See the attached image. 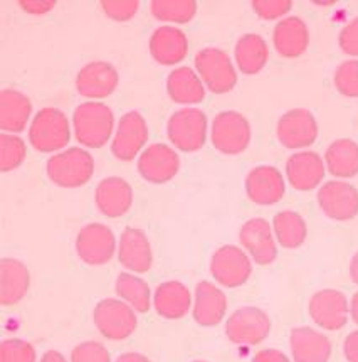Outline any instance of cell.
Returning <instances> with one entry per match:
<instances>
[{
  "label": "cell",
  "instance_id": "603a6c76",
  "mask_svg": "<svg viewBox=\"0 0 358 362\" xmlns=\"http://www.w3.org/2000/svg\"><path fill=\"white\" fill-rule=\"evenodd\" d=\"M286 175L296 191H311L325 177V163L316 152H299L288 158Z\"/></svg>",
  "mask_w": 358,
  "mask_h": 362
},
{
  "label": "cell",
  "instance_id": "8d00e7d4",
  "mask_svg": "<svg viewBox=\"0 0 358 362\" xmlns=\"http://www.w3.org/2000/svg\"><path fill=\"white\" fill-rule=\"evenodd\" d=\"M335 86L343 96L358 98V61H345L335 71Z\"/></svg>",
  "mask_w": 358,
  "mask_h": 362
},
{
  "label": "cell",
  "instance_id": "9a60e30c",
  "mask_svg": "<svg viewBox=\"0 0 358 362\" xmlns=\"http://www.w3.org/2000/svg\"><path fill=\"white\" fill-rule=\"evenodd\" d=\"M308 310L311 319L325 330H340L348 322V300L338 290L316 291L309 298Z\"/></svg>",
  "mask_w": 358,
  "mask_h": 362
},
{
  "label": "cell",
  "instance_id": "f1b7e54d",
  "mask_svg": "<svg viewBox=\"0 0 358 362\" xmlns=\"http://www.w3.org/2000/svg\"><path fill=\"white\" fill-rule=\"evenodd\" d=\"M273 41L276 51L285 57L302 56L309 46V30L299 17H288L278 22L274 28Z\"/></svg>",
  "mask_w": 358,
  "mask_h": 362
},
{
  "label": "cell",
  "instance_id": "ac0fdd59",
  "mask_svg": "<svg viewBox=\"0 0 358 362\" xmlns=\"http://www.w3.org/2000/svg\"><path fill=\"white\" fill-rule=\"evenodd\" d=\"M286 191L285 179L276 167L259 165L247 174L246 192L254 204L269 206L282 199Z\"/></svg>",
  "mask_w": 358,
  "mask_h": 362
},
{
  "label": "cell",
  "instance_id": "2e32d148",
  "mask_svg": "<svg viewBox=\"0 0 358 362\" xmlns=\"http://www.w3.org/2000/svg\"><path fill=\"white\" fill-rule=\"evenodd\" d=\"M318 204L331 219H353L358 214V191L352 184L330 180L318 191Z\"/></svg>",
  "mask_w": 358,
  "mask_h": 362
},
{
  "label": "cell",
  "instance_id": "30bf717a",
  "mask_svg": "<svg viewBox=\"0 0 358 362\" xmlns=\"http://www.w3.org/2000/svg\"><path fill=\"white\" fill-rule=\"evenodd\" d=\"M210 273L217 284L227 288H237L249 280L253 273L249 256L237 246H222L212 255Z\"/></svg>",
  "mask_w": 358,
  "mask_h": 362
},
{
  "label": "cell",
  "instance_id": "83f0119b",
  "mask_svg": "<svg viewBox=\"0 0 358 362\" xmlns=\"http://www.w3.org/2000/svg\"><path fill=\"white\" fill-rule=\"evenodd\" d=\"M167 93L179 105H198L205 100L204 81L189 66L177 68L169 74Z\"/></svg>",
  "mask_w": 358,
  "mask_h": 362
},
{
  "label": "cell",
  "instance_id": "ffe728a7",
  "mask_svg": "<svg viewBox=\"0 0 358 362\" xmlns=\"http://www.w3.org/2000/svg\"><path fill=\"white\" fill-rule=\"evenodd\" d=\"M118 259L126 270L147 273L152 268L153 253L148 236L140 228H126L118 243Z\"/></svg>",
  "mask_w": 358,
  "mask_h": 362
},
{
  "label": "cell",
  "instance_id": "5bb4252c",
  "mask_svg": "<svg viewBox=\"0 0 358 362\" xmlns=\"http://www.w3.org/2000/svg\"><path fill=\"white\" fill-rule=\"evenodd\" d=\"M119 74L112 63L93 61L88 63L76 76V90L81 96L90 100L108 98L117 91Z\"/></svg>",
  "mask_w": 358,
  "mask_h": 362
},
{
  "label": "cell",
  "instance_id": "7bdbcfd3",
  "mask_svg": "<svg viewBox=\"0 0 358 362\" xmlns=\"http://www.w3.org/2000/svg\"><path fill=\"white\" fill-rule=\"evenodd\" d=\"M343 354L348 362H358V330L347 335L343 342Z\"/></svg>",
  "mask_w": 358,
  "mask_h": 362
},
{
  "label": "cell",
  "instance_id": "ab89813d",
  "mask_svg": "<svg viewBox=\"0 0 358 362\" xmlns=\"http://www.w3.org/2000/svg\"><path fill=\"white\" fill-rule=\"evenodd\" d=\"M101 8L109 19L117 22H126L133 19L140 8L138 0H130V2H101Z\"/></svg>",
  "mask_w": 358,
  "mask_h": 362
},
{
  "label": "cell",
  "instance_id": "7c38bea8",
  "mask_svg": "<svg viewBox=\"0 0 358 362\" xmlns=\"http://www.w3.org/2000/svg\"><path fill=\"white\" fill-rule=\"evenodd\" d=\"M180 169V157L165 144H153L138 157V174L150 184H167Z\"/></svg>",
  "mask_w": 358,
  "mask_h": 362
},
{
  "label": "cell",
  "instance_id": "484cf974",
  "mask_svg": "<svg viewBox=\"0 0 358 362\" xmlns=\"http://www.w3.org/2000/svg\"><path fill=\"white\" fill-rule=\"evenodd\" d=\"M153 307L167 320H180L192 307V295L182 281H165L153 293Z\"/></svg>",
  "mask_w": 358,
  "mask_h": 362
},
{
  "label": "cell",
  "instance_id": "277c9868",
  "mask_svg": "<svg viewBox=\"0 0 358 362\" xmlns=\"http://www.w3.org/2000/svg\"><path fill=\"white\" fill-rule=\"evenodd\" d=\"M193 64H196L198 76L214 95L232 91L237 85V73L231 57L222 49H217V47L201 49L193 57Z\"/></svg>",
  "mask_w": 358,
  "mask_h": 362
},
{
  "label": "cell",
  "instance_id": "ee69618b",
  "mask_svg": "<svg viewBox=\"0 0 358 362\" xmlns=\"http://www.w3.org/2000/svg\"><path fill=\"white\" fill-rule=\"evenodd\" d=\"M253 362H290V359L288 356L282 354L281 351H276V349H264L254 356Z\"/></svg>",
  "mask_w": 358,
  "mask_h": 362
},
{
  "label": "cell",
  "instance_id": "8fae6325",
  "mask_svg": "<svg viewBox=\"0 0 358 362\" xmlns=\"http://www.w3.org/2000/svg\"><path fill=\"white\" fill-rule=\"evenodd\" d=\"M148 142L147 120L138 112H128L118 123L113 136L112 153L118 160L131 162Z\"/></svg>",
  "mask_w": 358,
  "mask_h": 362
},
{
  "label": "cell",
  "instance_id": "cb8c5ba5",
  "mask_svg": "<svg viewBox=\"0 0 358 362\" xmlns=\"http://www.w3.org/2000/svg\"><path fill=\"white\" fill-rule=\"evenodd\" d=\"M290 346L294 362H328L331 357L330 339L309 327L291 330Z\"/></svg>",
  "mask_w": 358,
  "mask_h": 362
},
{
  "label": "cell",
  "instance_id": "44dd1931",
  "mask_svg": "<svg viewBox=\"0 0 358 362\" xmlns=\"http://www.w3.org/2000/svg\"><path fill=\"white\" fill-rule=\"evenodd\" d=\"M133 189L121 177H108L98 184L95 202L98 211L106 218H121L133 206Z\"/></svg>",
  "mask_w": 358,
  "mask_h": 362
},
{
  "label": "cell",
  "instance_id": "b9f144b4",
  "mask_svg": "<svg viewBox=\"0 0 358 362\" xmlns=\"http://www.w3.org/2000/svg\"><path fill=\"white\" fill-rule=\"evenodd\" d=\"M57 6L54 0H20L19 7L32 16H44Z\"/></svg>",
  "mask_w": 358,
  "mask_h": 362
},
{
  "label": "cell",
  "instance_id": "60d3db41",
  "mask_svg": "<svg viewBox=\"0 0 358 362\" xmlns=\"http://www.w3.org/2000/svg\"><path fill=\"white\" fill-rule=\"evenodd\" d=\"M338 42L343 52L350 56H358V17L342 29Z\"/></svg>",
  "mask_w": 358,
  "mask_h": 362
},
{
  "label": "cell",
  "instance_id": "ba28073f",
  "mask_svg": "<svg viewBox=\"0 0 358 362\" xmlns=\"http://www.w3.org/2000/svg\"><path fill=\"white\" fill-rule=\"evenodd\" d=\"M271 332L268 313L258 307H242L225 322V335L239 346H256Z\"/></svg>",
  "mask_w": 358,
  "mask_h": 362
},
{
  "label": "cell",
  "instance_id": "681fc988",
  "mask_svg": "<svg viewBox=\"0 0 358 362\" xmlns=\"http://www.w3.org/2000/svg\"><path fill=\"white\" fill-rule=\"evenodd\" d=\"M193 362H207V361H193Z\"/></svg>",
  "mask_w": 358,
  "mask_h": 362
},
{
  "label": "cell",
  "instance_id": "836d02e7",
  "mask_svg": "<svg viewBox=\"0 0 358 362\" xmlns=\"http://www.w3.org/2000/svg\"><path fill=\"white\" fill-rule=\"evenodd\" d=\"M150 12L155 19L174 24H187L197 14V2L193 0H153Z\"/></svg>",
  "mask_w": 358,
  "mask_h": 362
},
{
  "label": "cell",
  "instance_id": "7a4b0ae2",
  "mask_svg": "<svg viewBox=\"0 0 358 362\" xmlns=\"http://www.w3.org/2000/svg\"><path fill=\"white\" fill-rule=\"evenodd\" d=\"M51 182L64 189H76L88 184L95 174V160L85 148L73 147L52 156L46 163Z\"/></svg>",
  "mask_w": 358,
  "mask_h": 362
},
{
  "label": "cell",
  "instance_id": "f35d334b",
  "mask_svg": "<svg viewBox=\"0 0 358 362\" xmlns=\"http://www.w3.org/2000/svg\"><path fill=\"white\" fill-rule=\"evenodd\" d=\"M293 7V2L291 0H256L253 2L254 12L258 14L261 19L273 21L278 19V17L288 14Z\"/></svg>",
  "mask_w": 358,
  "mask_h": 362
},
{
  "label": "cell",
  "instance_id": "5b68a950",
  "mask_svg": "<svg viewBox=\"0 0 358 362\" xmlns=\"http://www.w3.org/2000/svg\"><path fill=\"white\" fill-rule=\"evenodd\" d=\"M170 142L182 152H197L207 142V117L198 108H182L167 123Z\"/></svg>",
  "mask_w": 358,
  "mask_h": 362
},
{
  "label": "cell",
  "instance_id": "e0dca14e",
  "mask_svg": "<svg viewBox=\"0 0 358 362\" xmlns=\"http://www.w3.org/2000/svg\"><path fill=\"white\" fill-rule=\"evenodd\" d=\"M239 241L258 264H271L278 256L273 229L263 218L249 219L239 231Z\"/></svg>",
  "mask_w": 358,
  "mask_h": 362
},
{
  "label": "cell",
  "instance_id": "74e56055",
  "mask_svg": "<svg viewBox=\"0 0 358 362\" xmlns=\"http://www.w3.org/2000/svg\"><path fill=\"white\" fill-rule=\"evenodd\" d=\"M71 362H112V356L101 342L88 341L73 349Z\"/></svg>",
  "mask_w": 358,
  "mask_h": 362
},
{
  "label": "cell",
  "instance_id": "bcb514c9",
  "mask_svg": "<svg viewBox=\"0 0 358 362\" xmlns=\"http://www.w3.org/2000/svg\"><path fill=\"white\" fill-rule=\"evenodd\" d=\"M41 362H68L66 357L57 351H47L46 354L41 357Z\"/></svg>",
  "mask_w": 358,
  "mask_h": 362
},
{
  "label": "cell",
  "instance_id": "6da1fadb",
  "mask_svg": "<svg viewBox=\"0 0 358 362\" xmlns=\"http://www.w3.org/2000/svg\"><path fill=\"white\" fill-rule=\"evenodd\" d=\"M73 127L76 140L83 147L101 148L113 134L114 115L101 101H86L74 110Z\"/></svg>",
  "mask_w": 358,
  "mask_h": 362
},
{
  "label": "cell",
  "instance_id": "7402d4cb",
  "mask_svg": "<svg viewBox=\"0 0 358 362\" xmlns=\"http://www.w3.org/2000/svg\"><path fill=\"white\" fill-rule=\"evenodd\" d=\"M227 312V297L210 281H198L193 295V320L202 327H214L224 320Z\"/></svg>",
  "mask_w": 358,
  "mask_h": 362
},
{
  "label": "cell",
  "instance_id": "c3c4849f",
  "mask_svg": "<svg viewBox=\"0 0 358 362\" xmlns=\"http://www.w3.org/2000/svg\"><path fill=\"white\" fill-rule=\"evenodd\" d=\"M350 313H352V319L355 324H358V291L353 295L352 298V305H350Z\"/></svg>",
  "mask_w": 358,
  "mask_h": 362
},
{
  "label": "cell",
  "instance_id": "f546056e",
  "mask_svg": "<svg viewBox=\"0 0 358 362\" xmlns=\"http://www.w3.org/2000/svg\"><path fill=\"white\" fill-rule=\"evenodd\" d=\"M236 63L244 74H258L263 71L269 59L268 44L258 34H246L236 44Z\"/></svg>",
  "mask_w": 358,
  "mask_h": 362
},
{
  "label": "cell",
  "instance_id": "e575fe53",
  "mask_svg": "<svg viewBox=\"0 0 358 362\" xmlns=\"http://www.w3.org/2000/svg\"><path fill=\"white\" fill-rule=\"evenodd\" d=\"M28 156V147L19 135L0 134V170L11 172L20 167Z\"/></svg>",
  "mask_w": 358,
  "mask_h": 362
},
{
  "label": "cell",
  "instance_id": "3957f363",
  "mask_svg": "<svg viewBox=\"0 0 358 362\" xmlns=\"http://www.w3.org/2000/svg\"><path fill=\"white\" fill-rule=\"evenodd\" d=\"M71 140L68 117L59 108L47 107L35 113L29 127V142L41 153H51L64 148Z\"/></svg>",
  "mask_w": 358,
  "mask_h": 362
},
{
  "label": "cell",
  "instance_id": "4316f807",
  "mask_svg": "<svg viewBox=\"0 0 358 362\" xmlns=\"http://www.w3.org/2000/svg\"><path fill=\"white\" fill-rule=\"evenodd\" d=\"M32 113V103L24 93L2 90L0 93V130L7 134H20L28 127Z\"/></svg>",
  "mask_w": 358,
  "mask_h": 362
},
{
  "label": "cell",
  "instance_id": "d6a6232c",
  "mask_svg": "<svg viewBox=\"0 0 358 362\" xmlns=\"http://www.w3.org/2000/svg\"><path fill=\"white\" fill-rule=\"evenodd\" d=\"M117 295L133 308L135 312L147 313L152 305V291L145 280L131 275V273H119L114 285Z\"/></svg>",
  "mask_w": 358,
  "mask_h": 362
},
{
  "label": "cell",
  "instance_id": "d590c367",
  "mask_svg": "<svg viewBox=\"0 0 358 362\" xmlns=\"http://www.w3.org/2000/svg\"><path fill=\"white\" fill-rule=\"evenodd\" d=\"M35 359L34 346L24 339H6L0 344V362H35Z\"/></svg>",
  "mask_w": 358,
  "mask_h": 362
},
{
  "label": "cell",
  "instance_id": "9c48e42d",
  "mask_svg": "<svg viewBox=\"0 0 358 362\" xmlns=\"http://www.w3.org/2000/svg\"><path fill=\"white\" fill-rule=\"evenodd\" d=\"M117 251V238L108 226L91 223L81 228L76 236V253L90 267H101L112 262Z\"/></svg>",
  "mask_w": 358,
  "mask_h": 362
},
{
  "label": "cell",
  "instance_id": "4dcf8cb0",
  "mask_svg": "<svg viewBox=\"0 0 358 362\" xmlns=\"http://www.w3.org/2000/svg\"><path fill=\"white\" fill-rule=\"evenodd\" d=\"M325 162L335 177H355L358 174V144L350 139H340L326 148Z\"/></svg>",
  "mask_w": 358,
  "mask_h": 362
},
{
  "label": "cell",
  "instance_id": "52a82bcc",
  "mask_svg": "<svg viewBox=\"0 0 358 362\" xmlns=\"http://www.w3.org/2000/svg\"><path fill=\"white\" fill-rule=\"evenodd\" d=\"M210 140L212 145L225 156L242 153L251 144L249 122L237 112L219 113L212 122Z\"/></svg>",
  "mask_w": 358,
  "mask_h": 362
},
{
  "label": "cell",
  "instance_id": "d6986e66",
  "mask_svg": "<svg viewBox=\"0 0 358 362\" xmlns=\"http://www.w3.org/2000/svg\"><path fill=\"white\" fill-rule=\"evenodd\" d=\"M189 39L182 29L174 25H162L155 29L150 37V54L158 64L175 66L187 57Z\"/></svg>",
  "mask_w": 358,
  "mask_h": 362
},
{
  "label": "cell",
  "instance_id": "7dc6e473",
  "mask_svg": "<svg viewBox=\"0 0 358 362\" xmlns=\"http://www.w3.org/2000/svg\"><path fill=\"white\" fill-rule=\"evenodd\" d=\"M350 276H352V280L358 285V253L353 256V259L350 263Z\"/></svg>",
  "mask_w": 358,
  "mask_h": 362
},
{
  "label": "cell",
  "instance_id": "f6af8a7d",
  "mask_svg": "<svg viewBox=\"0 0 358 362\" xmlns=\"http://www.w3.org/2000/svg\"><path fill=\"white\" fill-rule=\"evenodd\" d=\"M117 362H150L147 356L138 354V352H126V354L119 356Z\"/></svg>",
  "mask_w": 358,
  "mask_h": 362
},
{
  "label": "cell",
  "instance_id": "1f68e13d",
  "mask_svg": "<svg viewBox=\"0 0 358 362\" xmlns=\"http://www.w3.org/2000/svg\"><path fill=\"white\" fill-rule=\"evenodd\" d=\"M274 233H276L278 243L282 248L294 250L303 245L308 236V228L302 214L294 211H281L274 216L273 221Z\"/></svg>",
  "mask_w": 358,
  "mask_h": 362
},
{
  "label": "cell",
  "instance_id": "8992f818",
  "mask_svg": "<svg viewBox=\"0 0 358 362\" xmlns=\"http://www.w3.org/2000/svg\"><path fill=\"white\" fill-rule=\"evenodd\" d=\"M96 329L109 341H123L136 330L138 319L128 303L117 298L101 300L93 312Z\"/></svg>",
  "mask_w": 358,
  "mask_h": 362
},
{
  "label": "cell",
  "instance_id": "4fadbf2b",
  "mask_svg": "<svg viewBox=\"0 0 358 362\" xmlns=\"http://www.w3.org/2000/svg\"><path fill=\"white\" fill-rule=\"evenodd\" d=\"M278 140L286 148H303L315 144L318 139V123L311 112L296 108L285 113L276 127Z\"/></svg>",
  "mask_w": 358,
  "mask_h": 362
},
{
  "label": "cell",
  "instance_id": "d4e9b609",
  "mask_svg": "<svg viewBox=\"0 0 358 362\" xmlns=\"http://www.w3.org/2000/svg\"><path fill=\"white\" fill-rule=\"evenodd\" d=\"M29 288V268L16 258H4L0 262V303L4 307L16 305L24 300Z\"/></svg>",
  "mask_w": 358,
  "mask_h": 362
}]
</instances>
